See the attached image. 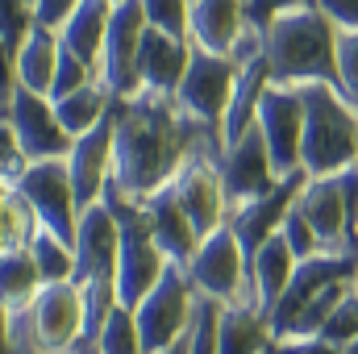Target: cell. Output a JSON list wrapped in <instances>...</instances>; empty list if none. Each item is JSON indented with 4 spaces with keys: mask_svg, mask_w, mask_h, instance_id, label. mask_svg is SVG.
I'll return each mask as SVG.
<instances>
[{
    "mask_svg": "<svg viewBox=\"0 0 358 354\" xmlns=\"http://www.w3.org/2000/svg\"><path fill=\"white\" fill-rule=\"evenodd\" d=\"M25 4H34V8H38V0H25Z\"/></svg>",
    "mask_w": 358,
    "mask_h": 354,
    "instance_id": "47",
    "label": "cell"
},
{
    "mask_svg": "<svg viewBox=\"0 0 358 354\" xmlns=\"http://www.w3.org/2000/svg\"><path fill=\"white\" fill-rule=\"evenodd\" d=\"M355 288H358V271H355Z\"/></svg>",
    "mask_w": 358,
    "mask_h": 354,
    "instance_id": "48",
    "label": "cell"
},
{
    "mask_svg": "<svg viewBox=\"0 0 358 354\" xmlns=\"http://www.w3.org/2000/svg\"><path fill=\"white\" fill-rule=\"evenodd\" d=\"M259 134L271 150L275 176L292 179L304 171V96L300 88L271 84L263 104H259Z\"/></svg>",
    "mask_w": 358,
    "mask_h": 354,
    "instance_id": "11",
    "label": "cell"
},
{
    "mask_svg": "<svg viewBox=\"0 0 358 354\" xmlns=\"http://www.w3.org/2000/svg\"><path fill=\"white\" fill-rule=\"evenodd\" d=\"M113 129V183L104 196H117L134 208H146L155 196L176 187L196 155H213L217 163L225 159V138L187 121L176 100H117Z\"/></svg>",
    "mask_w": 358,
    "mask_h": 354,
    "instance_id": "1",
    "label": "cell"
},
{
    "mask_svg": "<svg viewBox=\"0 0 358 354\" xmlns=\"http://www.w3.org/2000/svg\"><path fill=\"white\" fill-rule=\"evenodd\" d=\"M104 204L113 208L117 225H121V255H117V300L125 309H138L167 275L171 259L163 255V246L155 242L150 217L146 208H134L117 196H104Z\"/></svg>",
    "mask_w": 358,
    "mask_h": 354,
    "instance_id": "5",
    "label": "cell"
},
{
    "mask_svg": "<svg viewBox=\"0 0 358 354\" xmlns=\"http://www.w3.org/2000/svg\"><path fill=\"white\" fill-rule=\"evenodd\" d=\"M29 255H34V259H38V267H42L46 288H50V283H76V275H80L76 246H67V242H63V238H55L50 229H42V225H38Z\"/></svg>",
    "mask_w": 358,
    "mask_h": 354,
    "instance_id": "30",
    "label": "cell"
},
{
    "mask_svg": "<svg viewBox=\"0 0 358 354\" xmlns=\"http://www.w3.org/2000/svg\"><path fill=\"white\" fill-rule=\"evenodd\" d=\"M196 288L187 279V267H167L163 283L134 309L138 330H142V346L146 354H167L176 342H183L192 317H196Z\"/></svg>",
    "mask_w": 358,
    "mask_h": 354,
    "instance_id": "9",
    "label": "cell"
},
{
    "mask_svg": "<svg viewBox=\"0 0 358 354\" xmlns=\"http://www.w3.org/2000/svg\"><path fill=\"white\" fill-rule=\"evenodd\" d=\"M46 292L42 267L29 250L21 255H0V304H4V321H17L34 309V300Z\"/></svg>",
    "mask_w": 358,
    "mask_h": 354,
    "instance_id": "25",
    "label": "cell"
},
{
    "mask_svg": "<svg viewBox=\"0 0 358 354\" xmlns=\"http://www.w3.org/2000/svg\"><path fill=\"white\" fill-rule=\"evenodd\" d=\"M50 104H55V113H59V121H63V129H67L71 138L92 134V129L104 125V121L113 117V108H117L113 92L104 88V84L80 88V92H71V96H63V100H50Z\"/></svg>",
    "mask_w": 358,
    "mask_h": 354,
    "instance_id": "27",
    "label": "cell"
},
{
    "mask_svg": "<svg viewBox=\"0 0 358 354\" xmlns=\"http://www.w3.org/2000/svg\"><path fill=\"white\" fill-rule=\"evenodd\" d=\"M92 84H100V71L92 63H84V59H76L71 50H63L59 55V76H55L50 100H63V96H71V92H80V88H92Z\"/></svg>",
    "mask_w": 358,
    "mask_h": 354,
    "instance_id": "35",
    "label": "cell"
},
{
    "mask_svg": "<svg viewBox=\"0 0 358 354\" xmlns=\"http://www.w3.org/2000/svg\"><path fill=\"white\" fill-rule=\"evenodd\" d=\"M238 76H242V67L234 59H221V55H208L196 46L192 67H187V76L176 92V108L187 121H196L200 129H213L225 138V113L234 104Z\"/></svg>",
    "mask_w": 358,
    "mask_h": 354,
    "instance_id": "7",
    "label": "cell"
},
{
    "mask_svg": "<svg viewBox=\"0 0 358 354\" xmlns=\"http://www.w3.org/2000/svg\"><path fill=\"white\" fill-rule=\"evenodd\" d=\"M275 354H346V351L334 346V342H325V338H296V342L275 346Z\"/></svg>",
    "mask_w": 358,
    "mask_h": 354,
    "instance_id": "43",
    "label": "cell"
},
{
    "mask_svg": "<svg viewBox=\"0 0 358 354\" xmlns=\"http://www.w3.org/2000/svg\"><path fill=\"white\" fill-rule=\"evenodd\" d=\"M176 196L200 238H213L217 229L229 225L234 208H229V192H225V179H221V163L213 155H196L183 167V176L176 179Z\"/></svg>",
    "mask_w": 358,
    "mask_h": 354,
    "instance_id": "14",
    "label": "cell"
},
{
    "mask_svg": "<svg viewBox=\"0 0 358 354\" xmlns=\"http://www.w3.org/2000/svg\"><path fill=\"white\" fill-rule=\"evenodd\" d=\"M108 25H113V4L84 0L71 13V21L59 29V42H63V50H71L76 59H84V63H92L100 71V55H104V42H108Z\"/></svg>",
    "mask_w": 358,
    "mask_h": 354,
    "instance_id": "23",
    "label": "cell"
},
{
    "mask_svg": "<svg viewBox=\"0 0 358 354\" xmlns=\"http://www.w3.org/2000/svg\"><path fill=\"white\" fill-rule=\"evenodd\" d=\"M187 279L200 296L217 300L221 309H259V292H255V279H250V255L242 250V242L229 225L200 242L196 259L187 263Z\"/></svg>",
    "mask_w": 358,
    "mask_h": 354,
    "instance_id": "6",
    "label": "cell"
},
{
    "mask_svg": "<svg viewBox=\"0 0 358 354\" xmlns=\"http://www.w3.org/2000/svg\"><path fill=\"white\" fill-rule=\"evenodd\" d=\"M146 13L142 0H121L113 4V25H108V42L100 55V84L113 92V100H138V59H142V38H146Z\"/></svg>",
    "mask_w": 358,
    "mask_h": 354,
    "instance_id": "10",
    "label": "cell"
},
{
    "mask_svg": "<svg viewBox=\"0 0 358 354\" xmlns=\"http://www.w3.org/2000/svg\"><path fill=\"white\" fill-rule=\"evenodd\" d=\"M146 25L176 38V42H192V0H142Z\"/></svg>",
    "mask_w": 358,
    "mask_h": 354,
    "instance_id": "34",
    "label": "cell"
},
{
    "mask_svg": "<svg viewBox=\"0 0 358 354\" xmlns=\"http://www.w3.org/2000/svg\"><path fill=\"white\" fill-rule=\"evenodd\" d=\"M321 338H325V342H334V346H342V351L358 342V288H350V292L342 296V304H338V309H334V317L325 321Z\"/></svg>",
    "mask_w": 358,
    "mask_h": 354,
    "instance_id": "36",
    "label": "cell"
},
{
    "mask_svg": "<svg viewBox=\"0 0 358 354\" xmlns=\"http://www.w3.org/2000/svg\"><path fill=\"white\" fill-rule=\"evenodd\" d=\"M338 88L358 108V34L338 38Z\"/></svg>",
    "mask_w": 358,
    "mask_h": 354,
    "instance_id": "39",
    "label": "cell"
},
{
    "mask_svg": "<svg viewBox=\"0 0 358 354\" xmlns=\"http://www.w3.org/2000/svg\"><path fill=\"white\" fill-rule=\"evenodd\" d=\"M355 271H358V259H350V255H321V259H308V263L296 267L287 292L279 296V304L267 313V325H271L275 346H283V342L292 338V330H296V321L304 317V309H308L329 283L355 279Z\"/></svg>",
    "mask_w": 358,
    "mask_h": 354,
    "instance_id": "13",
    "label": "cell"
},
{
    "mask_svg": "<svg viewBox=\"0 0 358 354\" xmlns=\"http://www.w3.org/2000/svg\"><path fill=\"white\" fill-rule=\"evenodd\" d=\"M304 183H308V176L300 171V176L283 179L271 196L255 200V204H242V208H234V213H229V229L238 234V242H242V250H246L250 259L267 246L275 234H283V221H287V213L296 208V200H300Z\"/></svg>",
    "mask_w": 358,
    "mask_h": 354,
    "instance_id": "17",
    "label": "cell"
},
{
    "mask_svg": "<svg viewBox=\"0 0 358 354\" xmlns=\"http://www.w3.org/2000/svg\"><path fill=\"white\" fill-rule=\"evenodd\" d=\"M283 238H287V246H292V255L300 259V263H308V259H321L325 250H321V242H317V234H313V225L300 217V208H292L287 213V221H283Z\"/></svg>",
    "mask_w": 358,
    "mask_h": 354,
    "instance_id": "38",
    "label": "cell"
},
{
    "mask_svg": "<svg viewBox=\"0 0 358 354\" xmlns=\"http://www.w3.org/2000/svg\"><path fill=\"white\" fill-rule=\"evenodd\" d=\"M192 4H196V0H192Z\"/></svg>",
    "mask_w": 358,
    "mask_h": 354,
    "instance_id": "49",
    "label": "cell"
},
{
    "mask_svg": "<svg viewBox=\"0 0 358 354\" xmlns=\"http://www.w3.org/2000/svg\"><path fill=\"white\" fill-rule=\"evenodd\" d=\"M304 176L338 179L358 163V108L334 84H304Z\"/></svg>",
    "mask_w": 358,
    "mask_h": 354,
    "instance_id": "3",
    "label": "cell"
},
{
    "mask_svg": "<svg viewBox=\"0 0 358 354\" xmlns=\"http://www.w3.org/2000/svg\"><path fill=\"white\" fill-rule=\"evenodd\" d=\"M80 4H84V0H38V8H34V13H38V25H42V29L59 34V29L71 21V13H76Z\"/></svg>",
    "mask_w": 358,
    "mask_h": 354,
    "instance_id": "41",
    "label": "cell"
},
{
    "mask_svg": "<svg viewBox=\"0 0 358 354\" xmlns=\"http://www.w3.org/2000/svg\"><path fill=\"white\" fill-rule=\"evenodd\" d=\"M29 155L21 150V142H17V134L0 121V179H4V187H17L21 179L29 176Z\"/></svg>",
    "mask_w": 358,
    "mask_h": 354,
    "instance_id": "37",
    "label": "cell"
},
{
    "mask_svg": "<svg viewBox=\"0 0 358 354\" xmlns=\"http://www.w3.org/2000/svg\"><path fill=\"white\" fill-rule=\"evenodd\" d=\"M221 304L196 296V317L187 325V354H221Z\"/></svg>",
    "mask_w": 358,
    "mask_h": 354,
    "instance_id": "33",
    "label": "cell"
},
{
    "mask_svg": "<svg viewBox=\"0 0 358 354\" xmlns=\"http://www.w3.org/2000/svg\"><path fill=\"white\" fill-rule=\"evenodd\" d=\"M221 354H275L267 317L259 309H225L221 313Z\"/></svg>",
    "mask_w": 358,
    "mask_h": 354,
    "instance_id": "28",
    "label": "cell"
},
{
    "mask_svg": "<svg viewBox=\"0 0 358 354\" xmlns=\"http://www.w3.org/2000/svg\"><path fill=\"white\" fill-rule=\"evenodd\" d=\"M4 334L17 338L21 354H84L80 283H50L25 317L4 321Z\"/></svg>",
    "mask_w": 358,
    "mask_h": 354,
    "instance_id": "4",
    "label": "cell"
},
{
    "mask_svg": "<svg viewBox=\"0 0 358 354\" xmlns=\"http://www.w3.org/2000/svg\"><path fill=\"white\" fill-rule=\"evenodd\" d=\"M92 354H146L134 309H125V304H117V309H113V317H108V321H104V330L96 334Z\"/></svg>",
    "mask_w": 358,
    "mask_h": 354,
    "instance_id": "31",
    "label": "cell"
},
{
    "mask_svg": "<svg viewBox=\"0 0 358 354\" xmlns=\"http://www.w3.org/2000/svg\"><path fill=\"white\" fill-rule=\"evenodd\" d=\"M167 354H187V334H183V342H176V346H171Z\"/></svg>",
    "mask_w": 358,
    "mask_h": 354,
    "instance_id": "44",
    "label": "cell"
},
{
    "mask_svg": "<svg viewBox=\"0 0 358 354\" xmlns=\"http://www.w3.org/2000/svg\"><path fill=\"white\" fill-rule=\"evenodd\" d=\"M38 29V13L25 0H0V46L4 59H17V50L29 42V34Z\"/></svg>",
    "mask_w": 358,
    "mask_h": 354,
    "instance_id": "32",
    "label": "cell"
},
{
    "mask_svg": "<svg viewBox=\"0 0 358 354\" xmlns=\"http://www.w3.org/2000/svg\"><path fill=\"white\" fill-rule=\"evenodd\" d=\"M113 117L104 125H96L92 134L76 138V150L67 159V171L76 183V200H80V213L92 204H104V192L113 183Z\"/></svg>",
    "mask_w": 358,
    "mask_h": 354,
    "instance_id": "18",
    "label": "cell"
},
{
    "mask_svg": "<svg viewBox=\"0 0 358 354\" xmlns=\"http://www.w3.org/2000/svg\"><path fill=\"white\" fill-rule=\"evenodd\" d=\"M146 217H150V229H155V242L163 246V255L171 259L176 267H187L196 259V250H200V234H196V225L187 221V213H183V204H179L176 187H167L163 196H155L150 204H146Z\"/></svg>",
    "mask_w": 358,
    "mask_h": 354,
    "instance_id": "22",
    "label": "cell"
},
{
    "mask_svg": "<svg viewBox=\"0 0 358 354\" xmlns=\"http://www.w3.org/2000/svg\"><path fill=\"white\" fill-rule=\"evenodd\" d=\"M34 234H38L34 208L25 204V196L17 187H4V196H0V255L29 250L34 246Z\"/></svg>",
    "mask_w": 358,
    "mask_h": 354,
    "instance_id": "29",
    "label": "cell"
},
{
    "mask_svg": "<svg viewBox=\"0 0 358 354\" xmlns=\"http://www.w3.org/2000/svg\"><path fill=\"white\" fill-rule=\"evenodd\" d=\"M296 267H300V259L292 255V246H287L283 234H275L267 246L250 259V279H255V292H259V309L263 313H271L279 304V296L287 292Z\"/></svg>",
    "mask_w": 358,
    "mask_h": 354,
    "instance_id": "26",
    "label": "cell"
},
{
    "mask_svg": "<svg viewBox=\"0 0 358 354\" xmlns=\"http://www.w3.org/2000/svg\"><path fill=\"white\" fill-rule=\"evenodd\" d=\"M246 0H196L192 4V46L229 59L238 38L246 34Z\"/></svg>",
    "mask_w": 358,
    "mask_h": 354,
    "instance_id": "21",
    "label": "cell"
},
{
    "mask_svg": "<svg viewBox=\"0 0 358 354\" xmlns=\"http://www.w3.org/2000/svg\"><path fill=\"white\" fill-rule=\"evenodd\" d=\"M192 42H176L159 29H146L142 38V59H138V84L142 96H159V100H176L179 84L192 67Z\"/></svg>",
    "mask_w": 358,
    "mask_h": 354,
    "instance_id": "19",
    "label": "cell"
},
{
    "mask_svg": "<svg viewBox=\"0 0 358 354\" xmlns=\"http://www.w3.org/2000/svg\"><path fill=\"white\" fill-rule=\"evenodd\" d=\"M104 4H121V0H104Z\"/></svg>",
    "mask_w": 358,
    "mask_h": 354,
    "instance_id": "46",
    "label": "cell"
},
{
    "mask_svg": "<svg viewBox=\"0 0 358 354\" xmlns=\"http://www.w3.org/2000/svg\"><path fill=\"white\" fill-rule=\"evenodd\" d=\"M317 8H321L342 34H358V0H317Z\"/></svg>",
    "mask_w": 358,
    "mask_h": 354,
    "instance_id": "42",
    "label": "cell"
},
{
    "mask_svg": "<svg viewBox=\"0 0 358 354\" xmlns=\"http://www.w3.org/2000/svg\"><path fill=\"white\" fill-rule=\"evenodd\" d=\"M296 208L313 225V234H317L325 255H350V259H358V238L350 234L346 200H342V183L338 179H308L300 200H296Z\"/></svg>",
    "mask_w": 358,
    "mask_h": 354,
    "instance_id": "16",
    "label": "cell"
},
{
    "mask_svg": "<svg viewBox=\"0 0 358 354\" xmlns=\"http://www.w3.org/2000/svg\"><path fill=\"white\" fill-rule=\"evenodd\" d=\"M346 354H358V342H355V346H346Z\"/></svg>",
    "mask_w": 358,
    "mask_h": 354,
    "instance_id": "45",
    "label": "cell"
},
{
    "mask_svg": "<svg viewBox=\"0 0 358 354\" xmlns=\"http://www.w3.org/2000/svg\"><path fill=\"white\" fill-rule=\"evenodd\" d=\"M0 108H4L0 121L17 134V142L29 155V163H63V159H71L76 138L63 129V121H59V113H55V104L46 96L25 92L17 84V88H4Z\"/></svg>",
    "mask_w": 358,
    "mask_h": 354,
    "instance_id": "8",
    "label": "cell"
},
{
    "mask_svg": "<svg viewBox=\"0 0 358 354\" xmlns=\"http://www.w3.org/2000/svg\"><path fill=\"white\" fill-rule=\"evenodd\" d=\"M263 34H267V63L275 84H283V88L334 84L338 88V38H342V29L317 4L275 17Z\"/></svg>",
    "mask_w": 358,
    "mask_h": 354,
    "instance_id": "2",
    "label": "cell"
},
{
    "mask_svg": "<svg viewBox=\"0 0 358 354\" xmlns=\"http://www.w3.org/2000/svg\"><path fill=\"white\" fill-rule=\"evenodd\" d=\"M17 192L25 196V204L34 208L42 229H50L55 238L76 246V238H80V200H76L67 159L63 163H34L29 176L17 183Z\"/></svg>",
    "mask_w": 358,
    "mask_h": 354,
    "instance_id": "12",
    "label": "cell"
},
{
    "mask_svg": "<svg viewBox=\"0 0 358 354\" xmlns=\"http://www.w3.org/2000/svg\"><path fill=\"white\" fill-rule=\"evenodd\" d=\"M221 179H225V192H229V208H242V204H255L271 196L283 179L275 176V163H271V150L259 134V125L225 150L221 159Z\"/></svg>",
    "mask_w": 358,
    "mask_h": 354,
    "instance_id": "15",
    "label": "cell"
},
{
    "mask_svg": "<svg viewBox=\"0 0 358 354\" xmlns=\"http://www.w3.org/2000/svg\"><path fill=\"white\" fill-rule=\"evenodd\" d=\"M59 55H63V42L59 34L50 29H34L29 42L17 50V59H4V88H21L38 92L50 100V88H55V76H59Z\"/></svg>",
    "mask_w": 358,
    "mask_h": 354,
    "instance_id": "20",
    "label": "cell"
},
{
    "mask_svg": "<svg viewBox=\"0 0 358 354\" xmlns=\"http://www.w3.org/2000/svg\"><path fill=\"white\" fill-rule=\"evenodd\" d=\"M271 84H275V80H271V63L267 59H255V63L242 67V76H238V92H234V104H229V113H225V150L238 146V142L255 129V121H259V104H263V96H267Z\"/></svg>",
    "mask_w": 358,
    "mask_h": 354,
    "instance_id": "24",
    "label": "cell"
},
{
    "mask_svg": "<svg viewBox=\"0 0 358 354\" xmlns=\"http://www.w3.org/2000/svg\"><path fill=\"white\" fill-rule=\"evenodd\" d=\"M308 4H317V0H246V17H250V25L267 29L275 17L296 13V8H308Z\"/></svg>",
    "mask_w": 358,
    "mask_h": 354,
    "instance_id": "40",
    "label": "cell"
}]
</instances>
